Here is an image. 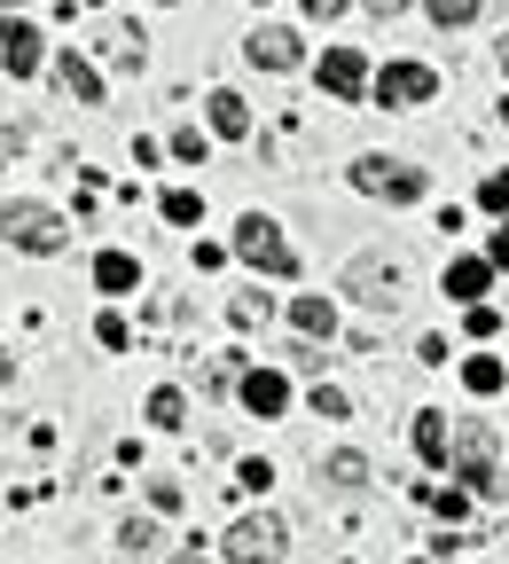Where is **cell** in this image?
Returning a JSON list of instances; mask_svg holds the SVG:
<instances>
[{
	"instance_id": "obj_29",
	"label": "cell",
	"mask_w": 509,
	"mask_h": 564,
	"mask_svg": "<svg viewBox=\"0 0 509 564\" xmlns=\"http://www.w3.org/2000/svg\"><path fill=\"white\" fill-rule=\"evenodd\" d=\"M360 9H369V17H400V9H408V0H360Z\"/></svg>"
},
{
	"instance_id": "obj_16",
	"label": "cell",
	"mask_w": 509,
	"mask_h": 564,
	"mask_svg": "<svg viewBox=\"0 0 509 564\" xmlns=\"http://www.w3.org/2000/svg\"><path fill=\"white\" fill-rule=\"evenodd\" d=\"M447 447H455L447 423H440V415H415V455H423V463H447Z\"/></svg>"
},
{
	"instance_id": "obj_28",
	"label": "cell",
	"mask_w": 509,
	"mask_h": 564,
	"mask_svg": "<svg viewBox=\"0 0 509 564\" xmlns=\"http://www.w3.org/2000/svg\"><path fill=\"white\" fill-rule=\"evenodd\" d=\"M314 415H345V392L337 384H314Z\"/></svg>"
},
{
	"instance_id": "obj_17",
	"label": "cell",
	"mask_w": 509,
	"mask_h": 564,
	"mask_svg": "<svg viewBox=\"0 0 509 564\" xmlns=\"http://www.w3.org/2000/svg\"><path fill=\"white\" fill-rule=\"evenodd\" d=\"M322 478H329L337 494H360V486H369V463H360V455H329V463H322Z\"/></svg>"
},
{
	"instance_id": "obj_5",
	"label": "cell",
	"mask_w": 509,
	"mask_h": 564,
	"mask_svg": "<svg viewBox=\"0 0 509 564\" xmlns=\"http://www.w3.org/2000/svg\"><path fill=\"white\" fill-rule=\"evenodd\" d=\"M369 87H377V102H392V110H415V102H431V95H440L431 63H385Z\"/></svg>"
},
{
	"instance_id": "obj_15",
	"label": "cell",
	"mask_w": 509,
	"mask_h": 564,
	"mask_svg": "<svg viewBox=\"0 0 509 564\" xmlns=\"http://www.w3.org/2000/svg\"><path fill=\"white\" fill-rule=\"evenodd\" d=\"M212 133H228V141H243V133H251V110H243V95H228V87L212 95Z\"/></svg>"
},
{
	"instance_id": "obj_9",
	"label": "cell",
	"mask_w": 509,
	"mask_h": 564,
	"mask_svg": "<svg viewBox=\"0 0 509 564\" xmlns=\"http://www.w3.org/2000/svg\"><path fill=\"white\" fill-rule=\"evenodd\" d=\"M243 55H251L259 70H290V63H299V32H290V24H259V32L243 40Z\"/></svg>"
},
{
	"instance_id": "obj_1",
	"label": "cell",
	"mask_w": 509,
	"mask_h": 564,
	"mask_svg": "<svg viewBox=\"0 0 509 564\" xmlns=\"http://www.w3.org/2000/svg\"><path fill=\"white\" fill-rule=\"evenodd\" d=\"M0 243L47 259V251L71 243V220H63V212H47V204H0Z\"/></svg>"
},
{
	"instance_id": "obj_31",
	"label": "cell",
	"mask_w": 509,
	"mask_h": 564,
	"mask_svg": "<svg viewBox=\"0 0 509 564\" xmlns=\"http://www.w3.org/2000/svg\"><path fill=\"white\" fill-rule=\"evenodd\" d=\"M494 267H509V228H494Z\"/></svg>"
},
{
	"instance_id": "obj_18",
	"label": "cell",
	"mask_w": 509,
	"mask_h": 564,
	"mask_svg": "<svg viewBox=\"0 0 509 564\" xmlns=\"http://www.w3.org/2000/svg\"><path fill=\"white\" fill-rule=\"evenodd\" d=\"M95 282H102V291H133L141 274H133V259H126V251H102V259H95Z\"/></svg>"
},
{
	"instance_id": "obj_35",
	"label": "cell",
	"mask_w": 509,
	"mask_h": 564,
	"mask_svg": "<svg viewBox=\"0 0 509 564\" xmlns=\"http://www.w3.org/2000/svg\"><path fill=\"white\" fill-rule=\"evenodd\" d=\"M0 9H17V0H0Z\"/></svg>"
},
{
	"instance_id": "obj_19",
	"label": "cell",
	"mask_w": 509,
	"mask_h": 564,
	"mask_svg": "<svg viewBox=\"0 0 509 564\" xmlns=\"http://www.w3.org/2000/svg\"><path fill=\"white\" fill-rule=\"evenodd\" d=\"M150 423H158V432H181V423H188V400L165 384V392H150Z\"/></svg>"
},
{
	"instance_id": "obj_7",
	"label": "cell",
	"mask_w": 509,
	"mask_h": 564,
	"mask_svg": "<svg viewBox=\"0 0 509 564\" xmlns=\"http://www.w3.org/2000/svg\"><path fill=\"white\" fill-rule=\"evenodd\" d=\"M345 291H353L360 306H385V314H392V291H400V267H392V259H353V267H345Z\"/></svg>"
},
{
	"instance_id": "obj_2",
	"label": "cell",
	"mask_w": 509,
	"mask_h": 564,
	"mask_svg": "<svg viewBox=\"0 0 509 564\" xmlns=\"http://www.w3.org/2000/svg\"><path fill=\"white\" fill-rule=\"evenodd\" d=\"M282 518H267V510H251V518H236L228 525V564H282Z\"/></svg>"
},
{
	"instance_id": "obj_21",
	"label": "cell",
	"mask_w": 509,
	"mask_h": 564,
	"mask_svg": "<svg viewBox=\"0 0 509 564\" xmlns=\"http://www.w3.org/2000/svg\"><path fill=\"white\" fill-rule=\"evenodd\" d=\"M463 384H470V392H501V361H494V352H478V361H463Z\"/></svg>"
},
{
	"instance_id": "obj_8",
	"label": "cell",
	"mask_w": 509,
	"mask_h": 564,
	"mask_svg": "<svg viewBox=\"0 0 509 564\" xmlns=\"http://www.w3.org/2000/svg\"><path fill=\"white\" fill-rule=\"evenodd\" d=\"M322 87H329L337 102H360V95H369V63H360L353 47H329V55H322Z\"/></svg>"
},
{
	"instance_id": "obj_24",
	"label": "cell",
	"mask_w": 509,
	"mask_h": 564,
	"mask_svg": "<svg viewBox=\"0 0 509 564\" xmlns=\"http://www.w3.org/2000/svg\"><path fill=\"white\" fill-rule=\"evenodd\" d=\"M118 541L141 556V549H158V525H150V518H126V533H118Z\"/></svg>"
},
{
	"instance_id": "obj_4",
	"label": "cell",
	"mask_w": 509,
	"mask_h": 564,
	"mask_svg": "<svg viewBox=\"0 0 509 564\" xmlns=\"http://www.w3.org/2000/svg\"><path fill=\"white\" fill-rule=\"evenodd\" d=\"M236 251H243L251 267H267V274H299V251H290V243H282V228H274V220H259V212L236 228Z\"/></svg>"
},
{
	"instance_id": "obj_3",
	"label": "cell",
	"mask_w": 509,
	"mask_h": 564,
	"mask_svg": "<svg viewBox=\"0 0 509 564\" xmlns=\"http://www.w3.org/2000/svg\"><path fill=\"white\" fill-rule=\"evenodd\" d=\"M353 188L360 196H385V204H415L423 196V173L415 165H385V158H360L353 165Z\"/></svg>"
},
{
	"instance_id": "obj_32",
	"label": "cell",
	"mask_w": 509,
	"mask_h": 564,
	"mask_svg": "<svg viewBox=\"0 0 509 564\" xmlns=\"http://www.w3.org/2000/svg\"><path fill=\"white\" fill-rule=\"evenodd\" d=\"M501 70H509V40H501Z\"/></svg>"
},
{
	"instance_id": "obj_13",
	"label": "cell",
	"mask_w": 509,
	"mask_h": 564,
	"mask_svg": "<svg viewBox=\"0 0 509 564\" xmlns=\"http://www.w3.org/2000/svg\"><path fill=\"white\" fill-rule=\"evenodd\" d=\"M486 282H494V259H455V267H447V299L478 306V299H486Z\"/></svg>"
},
{
	"instance_id": "obj_11",
	"label": "cell",
	"mask_w": 509,
	"mask_h": 564,
	"mask_svg": "<svg viewBox=\"0 0 509 564\" xmlns=\"http://www.w3.org/2000/svg\"><path fill=\"white\" fill-rule=\"evenodd\" d=\"M55 87H63L71 102H102V79H95L87 55H55Z\"/></svg>"
},
{
	"instance_id": "obj_22",
	"label": "cell",
	"mask_w": 509,
	"mask_h": 564,
	"mask_svg": "<svg viewBox=\"0 0 509 564\" xmlns=\"http://www.w3.org/2000/svg\"><path fill=\"white\" fill-rule=\"evenodd\" d=\"M196 212H204V204H196L188 188H165V220H173V228H188V220H196Z\"/></svg>"
},
{
	"instance_id": "obj_23",
	"label": "cell",
	"mask_w": 509,
	"mask_h": 564,
	"mask_svg": "<svg viewBox=\"0 0 509 564\" xmlns=\"http://www.w3.org/2000/svg\"><path fill=\"white\" fill-rule=\"evenodd\" d=\"M102 55H110V63H141V32H110Z\"/></svg>"
},
{
	"instance_id": "obj_20",
	"label": "cell",
	"mask_w": 509,
	"mask_h": 564,
	"mask_svg": "<svg viewBox=\"0 0 509 564\" xmlns=\"http://www.w3.org/2000/svg\"><path fill=\"white\" fill-rule=\"evenodd\" d=\"M423 9H431V24H440V32H463V24L478 17V0H423Z\"/></svg>"
},
{
	"instance_id": "obj_26",
	"label": "cell",
	"mask_w": 509,
	"mask_h": 564,
	"mask_svg": "<svg viewBox=\"0 0 509 564\" xmlns=\"http://www.w3.org/2000/svg\"><path fill=\"white\" fill-rule=\"evenodd\" d=\"M173 158H188V165H204V133H196V126H181V133H173Z\"/></svg>"
},
{
	"instance_id": "obj_12",
	"label": "cell",
	"mask_w": 509,
	"mask_h": 564,
	"mask_svg": "<svg viewBox=\"0 0 509 564\" xmlns=\"http://www.w3.org/2000/svg\"><path fill=\"white\" fill-rule=\"evenodd\" d=\"M236 392H243V408H251V415H282V400H290V384H282L274 369H251Z\"/></svg>"
},
{
	"instance_id": "obj_33",
	"label": "cell",
	"mask_w": 509,
	"mask_h": 564,
	"mask_svg": "<svg viewBox=\"0 0 509 564\" xmlns=\"http://www.w3.org/2000/svg\"><path fill=\"white\" fill-rule=\"evenodd\" d=\"M0 377H9V352H0Z\"/></svg>"
},
{
	"instance_id": "obj_30",
	"label": "cell",
	"mask_w": 509,
	"mask_h": 564,
	"mask_svg": "<svg viewBox=\"0 0 509 564\" xmlns=\"http://www.w3.org/2000/svg\"><path fill=\"white\" fill-rule=\"evenodd\" d=\"M337 9H345V0H306V17H322V24H329Z\"/></svg>"
},
{
	"instance_id": "obj_25",
	"label": "cell",
	"mask_w": 509,
	"mask_h": 564,
	"mask_svg": "<svg viewBox=\"0 0 509 564\" xmlns=\"http://www.w3.org/2000/svg\"><path fill=\"white\" fill-rule=\"evenodd\" d=\"M478 204H486V212H509V173H486V188H478Z\"/></svg>"
},
{
	"instance_id": "obj_14",
	"label": "cell",
	"mask_w": 509,
	"mask_h": 564,
	"mask_svg": "<svg viewBox=\"0 0 509 564\" xmlns=\"http://www.w3.org/2000/svg\"><path fill=\"white\" fill-rule=\"evenodd\" d=\"M290 322H299V337H322V345L337 337V306H329V299H299V306H290Z\"/></svg>"
},
{
	"instance_id": "obj_34",
	"label": "cell",
	"mask_w": 509,
	"mask_h": 564,
	"mask_svg": "<svg viewBox=\"0 0 509 564\" xmlns=\"http://www.w3.org/2000/svg\"><path fill=\"white\" fill-rule=\"evenodd\" d=\"M181 564H204V556H181Z\"/></svg>"
},
{
	"instance_id": "obj_10",
	"label": "cell",
	"mask_w": 509,
	"mask_h": 564,
	"mask_svg": "<svg viewBox=\"0 0 509 564\" xmlns=\"http://www.w3.org/2000/svg\"><path fill=\"white\" fill-rule=\"evenodd\" d=\"M0 63H9L17 79H32L40 70V32L32 24H0Z\"/></svg>"
},
{
	"instance_id": "obj_27",
	"label": "cell",
	"mask_w": 509,
	"mask_h": 564,
	"mask_svg": "<svg viewBox=\"0 0 509 564\" xmlns=\"http://www.w3.org/2000/svg\"><path fill=\"white\" fill-rule=\"evenodd\" d=\"M236 322H243V329L267 322V291H243V299H236Z\"/></svg>"
},
{
	"instance_id": "obj_6",
	"label": "cell",
	"mask_w": 509,
	"mask_h": 564,
	"mask_svg": "<svg viewBox=\"0 0 509 564\" xmlns=\"http://www.w3.org/2000/svg\"><path fill=\"white\" fill-rule=\"evenodd\" d=\"M455 455H463V478H470L478 494H501V486H509L501 463H494V432H486V423H463V432H455Z\"/></svg>"
}]
</instances>
